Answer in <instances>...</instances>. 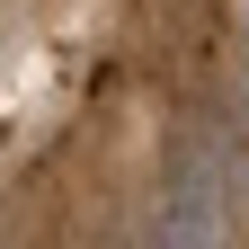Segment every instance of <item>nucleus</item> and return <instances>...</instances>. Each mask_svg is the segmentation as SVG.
<instances>
[{"instance_id": "obj_1", "label": "nucleus", "mask_w": 249, "mask_h": 249, "mask_svg": "<svg viewBox=\"0 0 249 249\" xmlns=\"http://www.w3.org/2000/svg\"><path fill=\"white\" fill-rule=\"evenodd\" d=\"M223 124L249 142V45H240V62H231V89H223Z\"/></svg>"}]
</instances>
